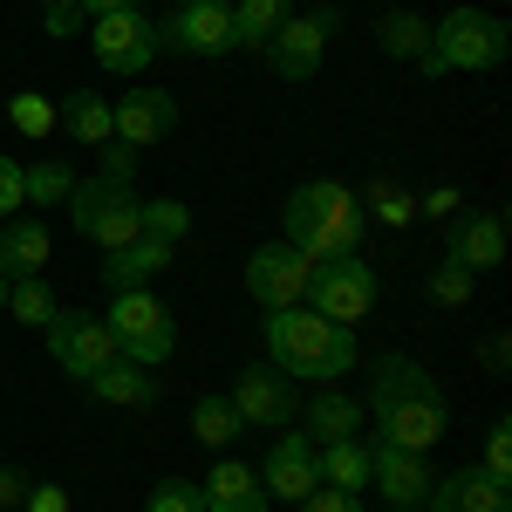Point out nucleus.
Returning a JSON list of instances; mask_svg holds the SVG:
<instances>
[{"mask_svg": "<svg viewBox=\"0 0 512 512\" xmlns=\"http://www.w3.org/2000/svg\"><path fill=\"white\" fill-rule=\"evenodd\" d=\"M369 424H376V444L431 451L437 437H444V424H451L437 376L417 369L410 355H376L369 362Z\"/></svg>", "mask_w": 512, "mask_h": 512, "instance_id": "obj_1", "label": "nucleus"}, {"mask_svg": "<svg viewBox=\"0 0 512 512\" xmlns=\"http://www.w3.org/2000/svg\"><path fill=\"white\" fill-rule=\"evenodd\" d=\"M267 362H274L280 376L335 383V376H349L355 362H362V349H355V328L315 315V308L301 301V308H274V315H267Z\"/></svg>", "mask_w": 512, "mask_h": 512, "instance_id": "obj_2", "label": "nucleus"}, {"mask_svg": "<svg viewBox=\"0 0 512 512\" xmlns=\"http://www.w3.org/2000/svg\"><path fill=\"white\" fill-rule=\"evenodd\" d=\"M362 198L349 185H335V178H308V185H294L287 205H280V226H287V246L294 253H308V260H342L362 246Z\"/></svg>", "mask_w": 512, "mask_h": 512, "instance_id": "obj_3", "label": "nucleus"}, {"mask_svg": "<svg viewBox=\"0 0 512 512\" xmlns=\"http://www.w3.org/2000/svg\"><path fill=\"white\" fill-rule=\"evenodd\" d=\"M506 21L499 14H485V7H451L444 21H431V48L417 55V69L424 76H451V69H472V76H485V69H499L506 62Z\"/></svg>", "mask_w": 512, "mask_h": 512, "instance_id": "obj_4", "label": "nucleus"}, {"mask_svg": "<svg viewBox=\"0 0 512 512\" xmlns=\"http://www.w3.org/2000/svg\"><path fill=\"white\" fill-rule=\"evenodd\" d=\"M69 226H76V239L117 253L130 239H144V192H130L117 178H76V192H69Z\"/></svg>", "mask_w": 512, "mask_h": 512, "instance_id": "obj_5", "label": "nucleus"}, {"mask_svg": "<svg viewBox=\"0 0 512 512\" xmlns=\"http://www.w3.org/2000/svg\"><path fill=\"white\" fill-rule=\"evenodd\" d=\"M103 328L117 335V355H123V362H144V369L171 362V349H178L171 308H164L151 287H123V294H110V315H103Z\"/></svg>", "mask_w": 512, "mask_h": 512, "instance_id": "obj_6", "label": "nucleus"}, {"mask_svg": "<svg viewBox=\"0 0 512 512\" xmlns=\"http://www.w3.org/2000/svg\"><path fill=\"white\" fill-rule=\"evenodd\" d=\"M315 315L342 321V328H355V321L376 315V274L362 267V253H342V260H315L308 267V294H301Z\"/></svg>", "mask_w": 512, "mask_h": 512, "instance_id": "obj_7", "label": "nucleus"}, {"mask_svg": "<svg viewBox=\"0 0 512 512\" xmlns=\"http://www.w3.org/2000/svg\"><path fill=\"white\" fill-rule=\"evenodd\" d=\"M89 48H96V62L110 69V76H144L151 62H158V21L144 14V7H117V14H103V21H89Z\"/></svg>", "mask_w": 512, "mask_h": 512, "instance_id": "obj_8", "label": "nucleus"}, {"mask_svg": "<svg viewBox=\"0 0 512 512\" xmlns=\"http://www.w3.org/2000/svg\"><path fill=\"white\" fill-rule=\"evenodd\" d=\"M48 355H55V369L76 376V383H89L96 369L123 362L117 335L103 328V315H55V321H48Z\"/></svg>", "mask_w": 512, "mask_h": 512, "instance_id": "obj_9", "label": "nucleus"}, {"mask_svg": "<svg viewBox=\"0 0 512 512\" xmlns=\"http://www.w3.org/2000/svg\"><path fill=\"white\" fill-rule=\"evenodd\" d=\"M308 253H294L287 239H267V246H253V260H246V294L274 315V308H301V294H308Z\"/></svg>", "mask_w": 512, "mask_h": 512, "instance_id": "obj_10", "label": "nucleus"}, {"mask_svg": "<svg viewBox=\"0 0 512 512\" xmlns=\"http://www.w3.org/2000/svg\"><path fill=\"white\" fill-rule=\"evenodd\" d=\"M158 41L178 48V55H192V62L233 55V0H192V7H178L158 28Z\"/></svg>", "mask_w": 512, "mask_h": 512, "instance_id": "obj_11", "label": "nucleus"}, {"mask_svg": "<svg viewBox=\"0 0 512 512\" xmlns=\"http://www.w3.org/2000/svg\"><path fill=\"white\" fill-rule=\"evenodd\" d=\"M369 485L390 499L396 512H424V499H431V451H396V444H369Z\"/></svg>", "mask_w": 512, "mask_h": 512, "instance_id": "obj_12", "label": "nucleus"}, {"mask_svg": "<svg viewBox=\"0 0 512 512\" xmlns=\"http://www.w3.org/2000/svg\"><path fill=\"white\" fill-rule=\"evenodd\" d=\"M226 403L239 410V424H294L301 417V396H294V376H280L274 362L260 369H239Z\"/></svg>", "mask_w": 512, "mask_h": 512, "instance_id": "obj_13", "label": "nucleus"}, {"mask_svg": "<svg viewBox=\"0 0 512 512\" xmlns=\"http://www.w3.org/2000/svg\"><path fill=\"white\" fill-rule=\"evenodd\" d=\"M328 28H335V14H287L274 28V41L260 48L267 62H274L280 82H308L321 69V48H328Z\"/></svg>", "mask_w": 512, "mask_h": 512, "instance_id": "obj_14", "label": "nucleus"}, {"mask_svg": "<svg viewBox=\"0 0 512 512\" xmlns=\"http://www.w3.org/2000/svg\"><path fill=\"white\" fill-rule=\"evenodd\" d=\"M444 260L465 267V274L506 267V219L499 212H458V219H444Z\"/></svg>", "mask_w": 512, "mask_h": 512, "instance_id": "obj_15", "label": "nucleus"}, {"mask_svg": "<svg viewBox=\"0 0 512 512\" xmlns=\"http://www.w3.org/2000/svg\"><path fill=\"white\" fill-rule=\"evenodd\" d=\"M260 485H267V499H287V506H301L308 492L321 485V465H315V444L301 431H280L274 451H267V465H260Z\"/></svg>", "mask_w": 512, "mask_h": 512, "instance_id": "obj_16", "label": "nucleus"}, {"mask_svg": "<svg viewBox=\"0 0 512 512\" xmlns=\"http://www.w3.org/2000/svg\"><path fill=\"white\" fill-rule=\"evenodd\" d=\"M424 512H512V485L492 478L485 465H465V472H437Z\"/></svg>", "mask_w": 512, "mask_h": 512, "instance_id": "obj_17", "label": "nucleus"}, {"mask_svg": "<svg viewBox=\"0 0 512 512\" xmlns=\"http://www.w3.org/2000/svg\"><path fill=\"white\" fill-rule=\"evenodd\" d=\"M110 117H117V144H137V151H151L158 137L178 130V96L171 89H130L110 103Z\"/></svg>", "mask_w": 512, "mask_h": 512, "instance_id": "obj_18", "label": "nucleus"}, {"mask_svg": "<svg viewBox=\"0 0 512 512\" xmlns=\"http://www.w3.org/2000/svg\"><path fill=\"white\" fill-rule=\"evenodd\" d=\"M198 492H205V512H267V506H274V499H267V485H260V472H253V465H239V458L212 465Z\"/></svg>", "mask_w": 512, "mask_h": 512, "instance_id": "obj_19", "label": "nucleus"}, {"mask_svg": "<svg viewBox=\"0 0 512 512\" xmlns=\"http://www.w3.org/2000/svg\"><path fill=\"white\" fill-rule=\"evenodd\" d=\"M41 267H48V226L28 219V212L0 219V280H28Z\"/></svg>", "mask_w": 512, "mask_h": 512, "instance_id": "obj_20", "label": "nucleus"}, {"mask_svg": "<svg viewBox=\"0 0 512 512\" xmlns=\"http://www.w3.org/2000/svg\"><path fill=\"white\" fill-rule=\"evenodd\" d=\"M171 267V239H130V246H117L110 260H103V287L110 294H123V287H151V280Z\"/></svg>", "mask_w": 512, "mask_h": 512, "instance_id": "obj_21", "label": "nucleus"}, {"mask_svg": "<svg viewBox=\"0 0 512 512\" xmlns=\"http://www.w3.org/2000/svg\"><path fill=\"white\" fill-rule=\"evenodd\" d=\"M89 396L110 403V410H151V403H158V376H151L144 362H110V369L89 376Z\"/></svg>", "mask_w": 512, "mask_h": 512, "instance_id": "obj_22", "label": "nucleus"}, {"mask_svg": "<svg viewBox=\"0 0 512 512\" xmlns=\"http://www.w3.org/2000/svg\"><path fill=\"white\" fill-rule=\"evenodd\" d=\"M62 130L76 137V144H89V151H103L110 137H117V117H110V96H96V89H76V96H62Z\"/></svg>", "mask_w": 512, "mask_h": 512, "instance_id": "obj_23", "label": "nucleus"}, {"mask_svg": "<svg viewBox=\"0 0 512 512\" xmlns=\"http://www.w3.org/2000/svg\"><path fill=\"white\" fill-rule=\"evenodd\" d=\"M301 437H308V444H342V437H362V403H355V396H342V390H321L315 403H308Z\"/></svg>", "mask_w": 512, "mask_h": 512, "instance_id": "obj_24", "label": "nucleus"}, {"mask_svg": "<svg viewBox=\"0 0 512 512\" xmlns=\"http://www.w3.org/2000/svg\"><path fill=\"white\" fill-rule=\"evenodd\" d=\"M315 465H321V485H335V492H362V485H369V444H362V437L315 444Z\"/></svg>", "mask_w": 512, "mask_h": 512, "instance_id": "obj_25", "label": "nucleus"}, {"mask_svg": "<svg viewBox=\"0 0 512 512\" xmlns=\"http://www.w3.org/2000/svg\"><path fill=\"white\" fill-rule=\"evenodd\" d=\"M287 14L294 0H233V48H267Z\"/></svg>", "mask_w": 512, "mask_h": 512, "instance_id": "obj_26", "label": "nucleus"}, {"mask_svg": "<svg viewBox=\"0 0 512 512\" xmlns=\"http://www.w3.org/2000/svg\"><path fill=\"white\" fill-rule=\"evenodd\" d=\"M21 192H28V205H69V192H76V171H69L62 158L21 164Z\"/></svg>", "mask_w": 512, "mask_h": 512, "instance_id": "obj_27", "label": "nucleus"}, {"mask_svg": "<svg viewBox=\"0 0 512 512\" xmlns=\"http://www.w3.org/2000/svg\"><path fill=\"white\" fill-rule=\"evenodd\" d=\"M7 315L21 321V328H48V321L62 315V308H55L48 280H41V274H28V280H7Z\"/></svg>", "mask_w": 512, "mask_h": 512, "instance_id": "obj_28", "label": "nucleus"}, {"mask_svg": "<svg viewBox=\"0 0 512 512\" xmlns=\"http://www.w3.org/2000/svg\"><path fill=\"white\" fill-rule=\"evenodd\" d=\"M376 48L396 55V62H417V55L431 48V21H424V14H390V21L376 28Z\"/></svg>", "mask_w": 512, "mask_h": 512, "instance_id": "obj_29", "label": "nucleus"}, {"mask_svg": "<svg viewBox=\"0 0 512 512\" xmlns=\"http://www.w3.org/2000/svg\"><path fill=\"white\" fill-rule=\"evenodd\" d=\"M239 431H246V424H239V410L226 403V396H198V410H192V437H198V444L226 451Z\"/></svg>", "mask_w": 512, "mask_h": 512, "instance_id": "obj_30", "label": "nucleus"}, {"mask_svg": "<svg viewBox=\"0 0 512 512\" xmlns=\"http://www.w3.org/2000/svg\"><path fill=\"white\" fill-rule=\"evenodd\" d=\"M362 212H376L383 226H410V219H417V192H403V185H383V178H376V185L362 192Z\"/></svg>", "mask_w": 512, "mask_h": 512, "instance_id": "obj_31", "label": "nucleus"}, {"mask_svg": "<svg viewBox=\"0 0 512 512\" xmlns=\"http://www.w3.org/2000/svg\"><path fill=\"white\" fill-rule=\"evenodd\" d=\"M7 123H14V130H21V137H48V130H55V103H48V96H35V89H21V96H14V103H7Z\"/></svg>", "mask_w": 512, "mask_h": 512, "instance_id": "obj_32", "label": "nucleus"}, {"mask_svg": "<svg viewBox=\"0 0 512 512\" xmlns=\"http://www.w3.org/2000/svg\"><path fill=\"white\" fill-rule=\"evenodd\" d=\"M144 233L178 246V239L192 233V205H178V198H144Z\"/></svg>", "mask_w": 512, "mask_h": 512, "instance_id": "obj_33", "label": "nucleus"}, {"mask_svg": "<svg viewBox=\"0 0 512 512\" xmlns=\"http://www.w3.org/2000/svg\"><path fill=\"white\" fill-rule=\"evenodd\" d=\"M144 512H205V492H198V478H158Z\"/></svg>", "mask_w": 512, "mask_h": 512, "instance_id": "obj_34", "label": "nucleus"}, {"mask_svg": "<svg viewBox=\"0 0 512 512\" xmlns=\"http://www.w3.org/2000/svg\"><path fill=\"white\" fill-rule=\"evenodd\" d=\"M472 280L478 274L451 267V260H437V267H431V301H437V308H472Z\"/></svg>", "mask_w": 512, "mask_h": 512, "instance_id": "obj_35", "label": "nucleus"}, {"mask_svg": "<svg viewBox=\"0 0 512 512\" xmlns=\"http://www.w3.org/2000/svg\"><path fill=\"white\" fill-rule=\"evenodd\" d=\"M485 472L512 485V424H506V417H499V424L485 431Z\"/></svg>", "mask_w": 512, "mask_h": 512, "instance_id": "obj_36", "label": "nucleus"}, {"mask_svg": "<svg viewBox=\"0 0 512 512\" xmlns=\"http://www.w3.org/2000/svg\"><path fill=\"white\" fill-rule=\"evenodd\" d=\"M137 158H144L137 144H117V137H110V144H103V171H96V178H117V185H130Z\"/></svg>", "mask_w": 512, "mask_h": 512, "instance_id": "obj_37", "label": "nucleus"}, {"mask_svg": "<svg viewBox=\"0 0 512 512\" xmlns=\"http://www.w3.org/2000/svg\"><path fill=\"white\" fill-rule=\"evenodd\" d=\"M417 212H424V219H458V212H465V192H458V185H431V192L417 198Z\"/></svg>", "mask_w": 512, "mask_h": 512, "instance_id": "obj_38", "label": "nucleus"}, {"mask_svg": "<svg viewBox=\"0 0 512 512\" xmlns=\"http://www.w3.org/2000/svg\"><path fill=\"white\" fill-rule=\"evenodd\" d=\"M301 512H362V492H335V485H315Z\"/></svg>", "mask_w": 512, "mask_h": 512, "instance_id": "obj_39", "label": "nucleus"}, {"mask_svg": "<svg viewBox=\"0 0 512 512\" xmlns=\"http://www.w3.org/2000/svg\"><path fill=\"white\" fill-rule=\"evenodd\" d=\"M21 205H28V192H21V164L0 158V219H14Z\"/></svg>", "mask_w": 512, "mask_h": 512, "instance_id": "obj_40", "label": "nucleus"}, {"mask_svg": "<svg viewBox=\"0 0 512 512\" xmlns=\"http://www.w3.org/2000/svg\"><path fill=\"white\" fill-rule=\"evenodd\" d=\"M21 512H69V492L62 485H28L21 492Z\"/></svg>", "mask_w": 512, "mask_h": 512, "instance_id": "obj_41", "label": "nucleus"}, {"mask_svg": "<svg viewBox=\"0 0 512 512\" xmlns=\"http://www.w3.org/2000/svg\"><path fill=\"white\" fill-rule=\"evenodd\" d=\"M41 28H48V35H76V28H89V21L62 0V7H41Z\"/></svg>", "mask_w": 512, "mask_h": 512, "instance_id": "obj_42", "label": "nucleus"}, {"mask_svg": "<svg viewBox=\"0 0 512 512\" xmlns=\"http://www.w3.org/2000/svg\"><path fill=\"white\" fill-rule=\"evenodd\" d=\"M21 492H28V472H21V465H0V506L21 512Z\"/></svg>", "mask_w": 512, "mask_h": 512, "instance_id": "obj_43", "label": "nucleus"}, {"mask_svg": "<svg viewBox=\"0 0 512 512\" xmlns=\"http://www.w3.org/2000/svg\"><path fill=\"white\" fill-rule=\"evenodd\" d=\"M82 21H103V14H117V7H137V0H69Z\"/></svg>", "mask_w": 512, "mask_h": 512, "instance_id": "obj_44", "label": "nucleus"}, {"mask_svg": "<svg viewBox=\"0 0 512 512\" xmlns=\"http://www.w3.org/2000/svg\"><path fill=\"white\" fill-rule=\"evenodd\" d=\"M506 355H512L506 335H485V369H506Z\"/></svg>", "mask_w": 512, "mask_h": 512, "instance_id": "obj_45", "label": "nucleus"}, {"mask_svg": "<svg viewBox=\"0 0 512 512\" xmlns=\"http://www.w3.org/2000/svg\"><path fill=\"white\" fill-rule=\"evenodd\" d=\"M0 315H7V280H0Z\"/></svg>", "mask_w": 512, "mask_h": 512, "instance_id": "obj_46", "label": "nucleus"}, {"mask_svg": "<svg viewBox=\"0 0 512 512\" xmlns=\"http://www.w3.org/2000/svg\"><path fill=\"white\" fill-rule=\"evenodd\" d=\"M35 7H62V0H35Z\"/></svg>", "mask_w": 512, "mask_h": 512, "instance_id": "obj_47", "label": "nucleus"}, {"mask_svg": "<svg viewBox=\"0 0 512 512\" xmlns=\"http://www.w3.org/2000/svg\"><path fill=\"white\" fill-rule=\"evenodd\" d=\"M171 7H192V0H171Z\"/></svg>", "mask_w": 512, "mask_h": 512, "instance_id": "obj_48", "label": "nucleus"}, {"mask_svg": "<svg viewBox=\"0 0 512 512\" xmlns=\"http://www.w3.org/2000/svg\"><path fill=\"white\" fill-rule=\"evenodd\" d=\"M0 512H7V506H0Z\"/></svg>", "mask_w": 512, "mask_h": 512, "instance_id": "obj_49", "label": "nucleus"}]
</instances>
